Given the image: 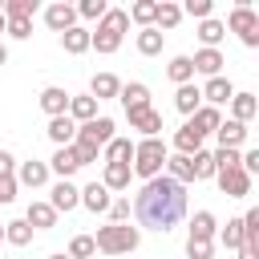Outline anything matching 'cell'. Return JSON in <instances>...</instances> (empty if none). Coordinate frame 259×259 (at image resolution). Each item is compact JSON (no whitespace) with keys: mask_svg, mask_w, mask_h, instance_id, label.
<instances>
[{"mask_svg":"<svg viewBox=\"0 0 259 259\" xmlns=\"http://www.w3.org/2000/svg\"><path fill=\"white\" fill-rule=\"evenodd\" d=\"M89 255H97V247H93V235H77V239L69 243V259H89Z\"/></svg>","mask_w":259,"mask_h":259,"instance_id":"obj_41","label":"cell"},{"mask_svg":"<svg viewBox=\"0 0 259 259\" xmlns=\"http://www.w3.org/2000/svg\"><path fill=\"white\" fill-rule=\"evenodd\" d=\"M121 93V81L113 77V73H97L93 81H89V97L93 101H109V97H117Z\"/></svg>","mask_w":259,"mask_h":259,"instance_id":"obj_18","label":"cell"},{"mask_svg":"<svg viewBox=\"0 0 259 259\" xmlns=\"http://www.w3.org/2000/svg\"><path fill=\"white\" fill-rule=\"evenodd\" d=\"M4 24H8V20H4V12H0V32H4Z\"/></svg>","mask_w":259,"mask_h":259,"instance_id":"obj_53","label":"cell"},{"mask_svg":"<svg viewBox=\"0 0 259 259\" xmlns=\"http://www.w3.org/2000/svg\"><path fill=\"white\" fill-rule=\"evenodd\" d=\"M219 239H223V247L239 251V247H243V219H227V227L219 231Z\"/></svg>","mask_w":259,"mask_h":259,"instance_id":"obj_39","label":"cell"},{"mask_svg":"<svg viewBox=\"0 0 259 259\" xmlns=\"http://www.w3.org/2000/svg\"><path fill=\"white\" fill-rule=\"evenodd\" d=\"M24 223H28L32 231H49V227H57V210H53L49 202H32V206L24 210Z\"/></svg>","mask_w":259,"mask_h":259,"instance_id":"obj_23","label":"cell"},{"mask_svg":"<svg viewBox=\"0 0 259 259\" xmlns=\"http://www.w3.org/2000/svg\"><path fill=\"white\" fill-rule=\"evenodd\" d=\"M214 154V174L219 170H239V150H210Z\"/></svg>","mask_w":259,"mask_h":259,"instance_id":"obj_44","label":"cell"},{"mask_svg":"<svg viewBox=\"0 0 259 259\" xmlns=\"http://www.w3.org/2000/svg\"><path fill=\"white\" fill-rule=\"evenodd\" d=\"M162 40H166V32L142 28V32H138V53H142V57H158V53H162Z\"/></svg>","mask_w":259,"mask_h":259,"instance_id":"obj_32","label":"cell"},{"mask_svg":"<svg viewBox=\"0 0 259 259\" xmlns=\"http://www.w3.org/2000/svg\"><path fill=\"white\" fill-rule=\"evenodd\" d=\"M214 231H219V223H214L210 210H198L190 219V239H214Z\"/></svg>","mask_w":259,"mask_h":259,"instance_id":"obj_35","label":"cell"},{"mask_svg":"<svg viewBox=\"0 0 259 259\" xmlns=\"http://www.w3.org/2000/svg\"><path fill=\"white\" fill-rule=\"evenodd\" d=\"M130 178H134V174H130V166H125V162H109V166H105V174H101V186L113 194V190H125V186H130Z\"/></svg>","mask_w":259,"mask_h":259,"instance_id":"obj_25","label":"cell"},{"mask_svg":"<svg viewBox=\"0 0 259 259\" xmlns=\"http://www.w3.org/2000/svg\"><path fill=\"white\" fill-rule=\"evenodd\" d=\"M198 93L206 97V105H214V109H219V105H227V101L235 97V85H231L227 77H206V85H202Z\"/></svg>","mask_w":259,"mask_h":259,"instance_id":"obj_11","label":"cell"},{"mask_svg":"<svg viewBox=\"0 0 259 259\" xmlns=\"http://www.w3.org/2000/svg\"><path fill=\"white\" fill-rule=\"evenodd\" d=\"M134 219H138L142 227L158 231V235L174 231V227L186 219V186H178V182L166 178V174L150 178V182L138 190V198H134Z\"/></svg>","mask_w":259,"mask_h":259,"instance_id":"obj_1","label":"cell"},{"mask_svg":"<svg viewBox=\"0 0 259 259\" xmlns=\"http://www.w3.org/2000/svg\"><path fill=\"white\" fill-rule=\"evenodd\" d=\"M154 8H158V0H138L125 16H130L134 24H142V28H154Z\"/></svg>","mask_w":259,"mask_h":259,"instance_id":"obj_38","label":"cell"},{"mask_svg":"<svg viewBox=\"0 0 259 259\" xmlns=\"http://www.w3.org/2000/svg\"><path fill=\"white\" fill-rule=\"evenodd\" d=\"M239 259H259V251H251V247H239Z\"/></svg>","mask_w":259,"mask_h":259,"instance_id":"obj_50","label":"cell"},{"mask_svg":"<svg viewBox=\"0 0 259 259\" xmlns=\"http://www.w3.org/2000/svg\"><path fill=\"white\" fill-rule=\"evenodd\" d=\"M101 154H105V166H109V162H125V166H130V162H134V142H130V138H113Z\"/></svg>","mask_w":259,"mask_h":259,"instance_id":"obj_31","label":"cell"},{"mask_svg":"<svg viewBox=\"0 0 259 259\" xmlns=\"http://www.w3.org/2000/svg\"><path fill=\"white\" fill-rule=\"evenodd\" d=\"M45 182H49V166H45V162H20V166H16V186H32V190H36V186H45Z\"/></svg>","mask_w":259,"mask_h":259,"instance_id":"obj_17","label":"cell"},{"mask_svg":"<svg viewBox=\"0 0 259 259\" xmlns=\"http://www.w3.org/2000/svg\"><path fill=\"white\" fill-rule=\"evenodd\" d=\"M4 32H8V36H16V40H28V36H32V20H8V24H4Z\"/></svg>","mask_w":259,"mask_h":259,"instance_id":"obj_47","label":"cell"},{"mask_svg":"<svg viewBox=\"0 0 259 259\" xmlns=\"http://www.w3.org/2000/svg\"><path fill=\"white\" fill-rule=\"evenodd\" d=\"M214 178H219V190L227 198H247L251 194V174H243V170H219Z\"/></svg>","mask_w":259,"mask_h":259,"instance_id":"obj_7","label":"cell"},{"mask_svg":"<svg viewBox=\"0 0 259 259\" xmlns=\"http://www.w3.org/2000/svg\"><path fill=\"white\" fill-rule=\"evenodd\" d=\"M166 178H174L178 186H186V182H194V166H190V158H182V154H166Z\"/></svg>","mask_w":259,"mask_h":259,"instance_id":"obj_21","label":"cell"},{"mask_svg":"<svg viewBox=\"0 0 259 259\" xmlns=\"http://www.w3.org/2000/svg\"><path fill=\"white\" fill-rule=\"evenodd\" d=\"M166 77H170L174 85H190V81H194V65H190V57H174V61L166 65Z\"/></svg>","mask_w":259,"mask_h":259,"instance_id":"obj_33","label":"cell"},{"mask_svg":"<svg viewBox=\"0 0 259 259\" xmlns=\"http://www.w3.org/2000/svg\"><path fill=\"white\" fill-rule=\"evenodd\" d=\"M61 49H65V53H73V57H81V53L89 49V28L73 24L69 32H61Z\"/></svg>","mask_w":259,"mask_h":259,"instance_id":"obj_28","label":"cell"},{"mask_svg":"<svg viewBox=\"0 0 259 259\" xmlns=\"http://www.w3.org/2000/svg\"><path fill=\"white\" fill-rule=\"evenodd\" d=\"M105 12H109L105 0H81V4H77V16H85V20H101Z\"/></svg>","mask_w":259,"mask_h":259,"instance_id":"obj_42","label":"cell"},{"mask_svg":"<svg viewBox=\"0 0 259 259\" xmlns=\"http://www.w3.org/2000/svg\"><path fill=\"white\" fill-rule=\"evenodd\" d=\"M198 105H202V93H198V85H194V81H190V85H178V93H174V109L190 117Z\"/></svg>","mask_w":259,"mask_h":259,"instance_id":"obj_26","label":"cell"},{"mask_svg":"<svg viewBox=\"0 0 259 259\" xmlns=\"http://www.w3.org/2000/svg\"><path fill=\"white\" fill-rule=\"evenodd\" d=\"M210 8H214V0H186V4H182V12H186V16H194V20H206V16H210Z\"/></svg>","mask_w":259,"mask_h":259,"instance_id":"obj_45","label":"cell"},{"mask_svg":"<svg viewBox=\"0 0 259 259\" xmlns=\"http://www.w3.org/2000/svg\"><path fill=\"white\" fill-rule=\"evenodd\" d=\"M138 243H142V235L130 223H109V227H97V235H93V247L105 255H130V251H138Z\"/></svg>","mask_w":259,"mask_h":259,"instance_id":"obj_4","label":"cell"},{"mask_svg":"<svg viewBox=\"0 0 259 259\" xmlns=\"http://www.w3.org/2000/svg\"><path fill=\"white\" fill-rule=\"evenodd\" d=\"M130 214H134L130 198H113V202H109V219H113V223H130Z\"/></svg>","mask_w":259,"mask_h":259,"instance_id":"obj_46","label":"cell"},{"mask_svg":"<svg viewBox=\"0 0 259 259\" xmlns=\"http://www.w3.org/2000/svg\"><path fill=\"white\" fill-rule=\"evenodd\" d=\"M223 36H227L223 20H214V16L198 20V40H202V49H219V40H223Z\"/></svg>","mask_w":259,"mask_h":259,"instance_id":"obj_27","label":"cell"},{"mask_svg":"<svg viewBox=\"0 0 259 259\" xmlns=\"http://www.w3.org/2000/svg\"><path fill=\"white\" fill-rule=\"evenodd\" d=\"M121 105H125V113H134V109H146L150 105V89L142 85V81H130V85H121Z\"/></svg>","mask_w":259,"mask_h":259,"instance_id":"obj_19","label":"cell"},{"mask_svg":"<svg viewBox=\"0 0 259 259\" xmlns=\"http://www.w3.org/2000/svg\"><path fill=\"white\" fill-rule=\"evenodd\" d=\"M53 142H57V150L61 146H73V138H77V121L65 113V117H49V130H45Z\"/></svg>","mask_w":259,"mask_h":259,"instance_id":"obj_16","label":"cell"},{"mask_svg":"<svg viewBox=\"0 0 259 259\" xmlns=\"http://www.w3.org/2000/svg\"><path fill=\"white\" fill-rule=\"evenodd\" d=\"M0 12H4V20H32L36 0H8V4H0Z\"/></svg>","mask_w":259,"mask_h":259,"instance_id":"obj_37","label":"cell"},{"mask_svg":"<svg viewBox=\"0 0 259 259\" xmlns=\"http://www.w3.org/2000/svg\"><path fill=\"white\" fill-rule=\"evenodd\" d=\"M69 117L77 121V125H85V121H93L97 117V101L85 93V97H69Z\"/></svg>","mask_w":259,"mask_h":259,"instance_id":"obj_29","label":"cell"},{"mask_svg":"<svg viewBox=\"0 0 259 259\" xmlns=\"http://www.w3.org/2000/svg\"><path fill=\"white\" fill-rule=\"evenodd\" d=\"M125 117H130V130H142L146 138H158V130H162V113H158L154 105L134 109V113H125Z\"/></svg>","mask_w":259,"mask_h":259,"instance_id":"obj_12","label":"cell"},{"mask_svg":"<svg viewBox=\"0 0 259 259\" xmlns=\"http://www.w3.org/2000/svg\"><path fill=\"white\" fill-rule=\"evenodd\" d=\"M202 150V134L190 125V117L178 125V134H174V154H182V158H194Z\"/></svg>","mask_w":259,"mask_h":259,"instance_id":"obj_9","label":"cell"},{"mask_svg":"<svg viewBox=\"0 0 259 259\" xmlns=\"http://www.w3.org/2000/svg\"><path fill=\"white\" fill-rule=\"evenodd\" d=\"M49 259H69V255H65V251H61V255H49Z\"/></svg>","mask_w":259,"mask_h":259,"instance_id":"obj_52","label":"cell"},{"mask_svg":"<svg viewBox=\"0 0 259 259\" xmlns=\"http://www.w3.org/2000/svg\"><path fill=\"white\" fill-rule=\"evenodd\" d=\"M4 61H8V49H4V45H0V65H4Z\"/></svg>","mask_w":259,"mask_h":259,"instance_id":"obj_51","label":"cell"},{"mask_svg":"<svg viewBox=\"0 0 259 259\" xmlns=\"http://www.w3.org/2000/svg\"><path fill=\"white\" fill-rule=\"evenodd\" d=\"M49 170H53V174H61V178H69V174H77L81 166H77V158H73V150H69V146H61V150L53 154V162H49Z\"/></svg>","mask_w":259,"mask_h":259,"instance_id":"obj_34","label":"cell"},{"mask_svg":"<svg viewBox=\"0 0 259 259\" xmlns=\"http://www.w3.org/2000/svg\"><path fill=\"white\" fill-rule=\"evenodd\" d=\"M190 166H194V182H198V178H214V154H210V150H198V154L190 158Z\"/></svg>","mask_w":259,"mask_h":259,"instance_id":"obj_40","label":"cell"},{"mask_svg":"<svg viewBox=\"0 0 259 259\" xmlns=\"http://www.w3.org/2000/svg\"><path fill=\"white\" fill-rule=\"evenodd\" d=\"M125 28H130V16H125V8H109V12L97 20V32H89V49H97L101 57L117 53V49H121V36H125Z\"/></svg>","mask_w":259,"mask_h":259,"instance_id":"obj_2","label":"cell"},{"mask_svg":"<svg viewBox=\"0 0 259 259\" xmlns=\"http://www.w3.org/2000/svg\"><path fill=\"white\" fill-rule=\"evenodd\" d=\"M45 24H49L53 32H69V28L77 24V8L65 4V0H61V4H49V8H45Z\"/></svg>","mask_w":259,"mask_h":259,"instance_id":"obj_8","label":"cell"},{"mask_svg":"<svg viewBox=\"0 0 259 259\" xmlns=\"http://www.w3.org/2000/svg\"><path fill=\"white\" fill-rule=\"evenodd\" d=\"M49 206L61 214V210H73V206H81V190L69 182V178H61L57 186H53V198H49Z\"/></svg>","mask_w":259,"mask_h":259,"instance_id":"obj_13","label":"cell"},{"mask_svg":"<svg viewBox=\"0 0 259 259\" xmlns=\"http://www.w3.org/2000/svg\"><path fill=\"white\" fill-rule=\"evenodd\" d=\"M214 138H219V150H239V146L247 142V125H243V121H231V117H227V121H223V125L214 130Z\"/></svg>","mask_w":259,"mask_h":259,"instance_id":"obj_15","label":"cell"},{"mask_svg":"<svg viewBox=\"0 0 259 259\" xmlns=\"http://www.w3.org/2000/svg\"><path fill=\"white\" fill-rule=\"evenodd\" d=\"M109 202H113V198H109V190H105L101 182H89V186L81 190V206H85V210H93V214L109 210Z\"/></svg>","mask_w":259,"mask_h":259,"instance_id":"obj_22","label":"cell"},{"mask_svg":"<svg viewBox=\"0 0 259 259\" xmlns=\"http://www.w3.org/2000/svg\"><path fill=\"white\" fill-rule=\"evenodd\" d=\"M178 20H182V8H178V4H170V0H162V4L154 8V28H158V32H162V28L170 32V28L178 24Z\"/></svg>","mask_w":259,"mask_h":259,"instance_id":"obj_30","label":"cell"},{"mask_svg":"<svg viewBox=\"0 0 259 259\" xmlns=\"http://www.w3.org/2000/svg\"><path fill=\"white\" fill-rule=\"evenodd\" d=\"M186 255L190 259H210L214 255V239H186Z\"/></svg>","mask_w":259,"mask_h":259,"instance_id":"obj_43","label":"cell"},{"mask_svg":"<svg viewBox=\"0 0 259 259\" xmlns=\"http://www.w3.org/2000/svg\"><path fill=\"white\" fill-rule=\"evenodd\" d=\"M113 130H117V125H113V117H93V121L77 125V138H73V142H77V146H89V150H97V154H101V150L113 142Z\"/></svg>","mask_w":259,"mask_h":259,"instance_id":"obj_5","label":"cell"},{"mask_svg":"<svg viewBox=\"0 0 259 259\" xmlns=\"http://www.w3.org/2000/svg\"><path fill=\"white\" fill-rule=\"evenodd\" d=\"M223 28H231V32H239V40L247 45V49H259V16L247 8V4H235V12H231V20L223 24Z\"/></svg>","mask_w":259,"mask_h":259,"instance_id":"obj_6","label":"cell"},{"mask_svg":"<svg viewBox=\"0 0 259 259\" xmlns=\"http://www.w3.org/2000/svg\"><path fill=\"white\" fill-rule=\"evenodd\" d=\"M12 174H16V158L8 150H0V178H12Z\"/></svg>","mask_w":259,"mask_h":259,"instance_id":"obj_49","label":"cell"},{"mask_svg":"<svg viewBox=\"0 0 259 259\" xmlns=\"http://www.w3.org/2000/svg\"><path fill=\"white\" fill-rule=\"evenodd\" d=\"M40 109H45L49 117H65V113H69V93H65L61 85L40 89Z\"/></svg>","mask_w":259,"mask_h":259,"instance_id":"obj_14","label":"cell"},{"mask_svg":"<svg viewBox=\"0 0 259 259\" xmlns=\"http://www.w3.org/2000/svg\"><path fill=\"white\" fill-rule=\"evenodd\" d=\"M166 142L162 138H142V142H134V162H130V174H138V178H158L162 174V166H166Z\"/></svg>","mask_w":259,"mask_h":259,"instance_id":"obj_3","label":"cell"},{"mask_svg":"<svg viewBox=\"0 0 259 259\" xmlns=\"http://www.w3.org/2000/svg\"><path fill=\"white\" fill-rule=\"evenodd\" d=\"M4 239H8L12 247H28V243H32V227H28L24 219H12V223H4Z\"/></svg>","mask_w":259,"mask_h":259,"instance_id":"obj_36","label":"cell"},{"mask_svg":"<svg viewBox=\"0 0 259 259\" xmlns=\"http://www.w3.org/2000/svg\"><path fill=\"white\" fill-rule=\"evenodd\" d=\"M255 113H259L255 93H235V97H231V121H243V125H247Z\"/></svg>","mask_w":259,"mask_h":259,"instance_id":"obj_24","label":"cell"},{"mask_svg":"<svg viewBox=\"0 0 259 259\" xmlns=\"http://www.w3.org/2000/svg\"><path fill=\"white\" fill-rule=\"evenodd\" d=\"M12 198H16V174L0 178V202H12Z\"/></svg>","mask_w":259,"mask_h":259,"instance_id":"obj_48","label":"cell"},{"mask_svg":"<svg viewBox=\"0 0 259 259\" xmlns=\"http://www.w3.org/2000/svg\"><path fill=\"white\" fill-rule=\"evenodd\" d=\"M190 125H194V130H198V134L206 138V134H214V130L223 125V113H219L214 105H198V109L190 113Z\"/></svg>","mask_w":259,"mask_h":259,"instance_id":"obj_20","label":"cell"},{"mask_svg":"<svg viewBox=\"0 0 259 259\" xmlns=\"http://www.w3.org/2000/svg\"><path fill=\"white\" fill-rule=\"evenodd\" d=\"M190 65H194V73H202V77H223V53L219 49H198L194 57H190Z\"/></svg>","mask_w":259,"mask_h":259,"instance_id":"obj_10","label":"cell"},{"mask_svg":"<svg viewBox=\"0 0 259 259\" xmlns=\"http://www.w3.org/2000/svg\"><path fill=\"white\" fill-rule=\"evenodd\" d=\"M0 243H4V223H0Z\"/></svg>","mask_w":259,"mask_h":259,"instance_id":"obj_54","label":"cell"}]
</instances>
